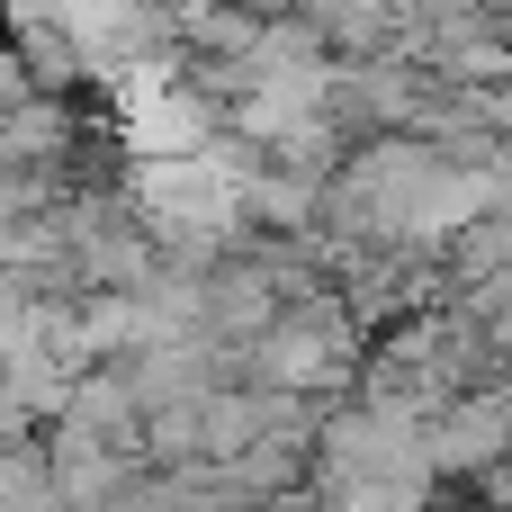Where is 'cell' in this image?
Returning <instances> with one entry per match:
<instances>
[{
  "label": "cell",
  "mask_w": 512,
  "mask_h": 512,
  "mask_svg": "<svg viewBox=\"0 0 512 512\" xmlns=\"http://www.w3.org/2000/svg\"><path fill=\"white\" fill-rule=\"evenodd\" d=\"M225 9H243V18H288V0H225Z\"/></svg>",
  "instance_id": "obj_4"
},
{
  "label": "cell",
  "mask_w": 512,
  "mask_h": 512,
  "mask_svg": "<svg viewBox=\"0 0 512 512\" xmlns=\"http://www.w3.org/2000/svg\"><path fill=\"white\" fill-rule=\"evenodd\" d=\"M450 512H512V504H495V495H477V504H450Z\"/></svg>",
  "instance_id": "obj_5"
},
{
  "label": "cell",
  "mask_w": 512,
  "mask_h": 512,
  "mask_svg": "<svg viewBox=\"0 0 512 512\" xmlns=\"http://www.w3.org/2000/svg\"><path fill=\"white\" fill-rule=\"evenodd\" d=\"M27 99H36V72H27V54L0 36V117H9V108H27Z\"/></svg>",
  "instance_id": "obj_3"
},
{
  "label": "cell",
  "mask_w": 512,
  "mask_h": 512,
  "mask_svg": "<svg viewBox=\"0 0 512 512\" xmlns=\"http://www.w3.org/2000/svg\"><path fill=\"white\" fill-rule=\"evenodd\" d=\"M423 441H432V468H441V477H486V468H504L512 459V378H486V387L450 396V405L423 423Z\"/></svg>",
  "instance_id": "obj_1"
},
{
  "label": "cell",
  "mask_w": 512,
  "mask_h": 512,
  "mask_svg": "<svg viewBox=\"0 0 512 512\" xmlns=\"http://www.w3.org/2000/svg\"><path fill=\"white\" fill-rule=\"evenodd\" d=\"M279 315H288V297H279V279H270L252 252H225V261L207 270V342L252 351V342H261Z\"/></svg>",
  "instance_id": "obj_2"
}]
</instances>
